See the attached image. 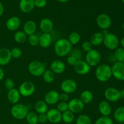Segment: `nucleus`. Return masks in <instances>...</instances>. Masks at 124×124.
Wrapping results in <instances>:
<instances>
[{"label": "nucleus", "mask_w": 124, "mask_h": 124, "mask_svg": "<svg viewBox=\"0 0 124 124\" xmlns=\"http://www.w3.org/2000/svg\"><path fill=\"white\" fill-rule=\"evenodd\" d=\"M72 49V45L65 38L57 40L54 45V52L57 56L64 57L70 54Z\"/></svg>", "instance_id": "1"}, {"label": "nucleus", "mask_w": 124, "mask_h": 124, "mask_svg": "<svg viewBox=\"0 0 124 124\" xmlns=\"http://www.w3.org/2000/svg\"><path fill=\"white\" fill-rule=\"evenodd\" d=\"M95 76L99 82H107L112 77L111 67L105 64L98 65L95 70Z\"/></svg>", "instance_id": "2"}, {"label": "nucleus", "mask_w": 124, "mask_h": 124, "mask_svg": "<svg viewBox=\"0 0 124 124\" xmlns=\"http://www.w3.org/2000/svg\"><path fill=\"white\" fill-rule=\"evenodd\" d=\"M28 113V107L21 103H18L13 105L10 110V113L12 117L18 120H23L25 119Z\"/></svg>", "instance_id": "3"}, {"label": "nucleus", "mask_w": 124, "mask_h": 124, "mask_svg": "<svg viewBox=\"0 0 124 124\" xmlns=\"http://www.w3.org/2000/svg\"><path fill=\"white\" fill-rule=\"evenodd\" d=\"M46 65L39 61H33L28 65V70L30 75L35 77H39L46 71Z\"/></svg>", "instance_id": "4"}, {"label": "nucleus", "mask_w": 124, "mask_h": 124, "mask_svg": "<svg viewBox=\"0 0 124 124\" xmlns=\"http://www.w3.org/2000/svg\"><path fill=\"white\" fill-rule=\"evenodd\" d=\"M85 62L92 67L99 65L101 61V54L100 52L95 49H92L90 52L86 53Z\"/></svg>", "instance_id": "5"}, {"label": "nucleus", "mask_w": 124, "mask_h": 124, "mask_svg": "<svg viewBox=\"0 0 124 124\" xmlns=\"http://www.w3.org/2000/svg\"><path fill=\"white\" fill-rule=\"evenodd\" d=\"M103 44L107 49L114 50L118 48L119 45V40L116 35L109 32L104 36Z\"/></svg>", "instance_id": "6"}, {"label": "nucleus", "mask_w": 124, "mask_h": 124, "mask_svg": "<svg viewBox=\"0 0 124 124\" xmlns=\"http://www.w3.org/2000/svg\"><path fill=\"white\" fill-rule=\"evenodd\" d=\"M36 90L35 84L32 82L29 81H26L21 84L19 87V93L21 96L25 98L31 96L34 94Z\"/></svg>", "instance_id": "7"}, {"label": "nucleus", "mask_w": 124, "mask_h": 124, "mask_svg": "<svg viewBox=\"0 0 124 124\" xmlns=\"http://www.w3.org/2000/svg\"><path fill=\"white\" fill-rule=\"evenodd\" d=\"M78 85L76 81L71 79H64L61 84V89L64 93L72 94L76 91Z\"/></svg>", "instance_id": "8"}, {"label": "nucleus", "mask_w": 124, "mask_h": 124, "mask_svg": "<svg viewBox=\"0 0 124 124\" xmlns=\"http://www.w3.org/2000/svg\"><path fill=\"white\" fill-rule=\"evenodd\" d=\"M69 110L74 114L81 113L84 109L85 104L79 98H73L68 102Z\"/></svg>", "instance_id": "9"}, {"label": "nucleus", "mask_w": 124, "mask_h": 124, "mask_svg": "<svg viewBox=\"0 0 124 124\" xmlns=\"http://www.w3.org/2000/svg\"><path fill=\"white\" fill-rule=\"evenodd\" d=\"M104 97L109 102H116L121 98L120 90L114 87H109L104 92Z\"/></svg>", "instance_id": "10"}, {"label": "nucleus", "mask_w": 124, "mask_h": 124, "mask_svg": "<svg viewBox=\"0 0 124 124\" xmlns=\"http://www.w3.org/2000/svg\"><path fill=\"white\" fill-rule=\"evenodd\" d=\"M97 25L102 30H108L112 24V21L109 15L105 13L99 15L96 18Z\"/></svg>", "instance_id": "11"}, {"label": "nucleus", "mask_w": 124, "mask_h": 124, "mask_svg": "<svg viewBox=\"0 0 124 124\" xmlns=\"http://www.w3.org/2000/svg\"><path fill=\"white\" fill-rule=\"evenodd\" d=\"M112 76L119 81H124V63L116 62L111 67Z\"/></svg>", "instance_id": "12"}, {"label": "nucleus", "mask_w": 124, "mask_h": 124, "mask_svg": "<svg viewBox=\"0 0 124 124\" xmlns=\"http://www.w3.org/2000/svg\"><path fill=\"white\" fill-rule=\"evenodd\" d=\"M75 73L79 75H87L91 70V67L87 64L85 61L82 59L78 61L73 66Z\"/></svg>", "instance_id": "13"}, {"label": "nucleus", "mask_w": 124, "mask_h": 124, "mask_svg": "<svg viewBox=\"0 0 124 124\" xmlns=\"http://www.w3.org/2000/svg\"><path fill=\"white\" fill-rule=\"evenodd\" d=\"M47 120L52 124H58L62 121V113L56 108H51L46 113Z\"/></svg>", "instance_id": "14"}, {"label": "nucleus", "mask_w": 124, "mask_h": 124, "mask_svg": "<svg viewBox=\"0 0 124 124\" xmlns=\"http://www.w3.org/2000/svg\"><path fill=\"white\" fill-rule=\"evenodd\" d=\"M50 70L55 75H61L65 72L66 66L65 63L61 60L56 59L52 61L50 64Z\"/></svg>", "instance_id": "15"}, {"label": "nucleus", "mask_w": 124, "mask_h": 124, "mask_svg": "<svg viewBox=\"0 0 124 124\" xmlns=\"http://www.w3.org/2000/svg\"><path fill=\"white\" fill-rule=\"evenodd\" d=\"M44 101L47 105H54L59 102V93L56 90H50L44 96Z\"/></svg>", "instance_id": "16"}, {"label": "nucleus", "mask_w": 124, "mask_h": 124, "mask_svg": "<svg viewBox=\"0 0 124 124\" xmlns=\"http://www.w3.org/2000/svg\"><path fill=\"white\" fill-rule=\"evenodd\" d=\"M12 59L10 50L6 47L0 48V66H4L9 64Z\"/></svg>", "instance_id": "17"}, {"label": "nucleus", "mask_w": 124, "mask_h": 124, "mask_svg": "<svg viewBox=\"0 0 124 124\" xmlns=\"http://www.w3.org/2000/svg\"><path fill=\"white\" fill-rule=\"evenodd\" d=\"M53 21L50 18H43L40 21L39 29L43 33H50L53 30Z\"/></svg>", "instance_id": "18"}, {"label": "nucleus", "mask_w": 124, "mask_h": 124, "mask_svg": "<svg viewBox=\"0 0 124 124\" xmlns=\"http://www.w3.org/2000/svg\"><path fill=\"white\" fill-rule=\"evenodd\" d=\"M35 7L34 0H20L19 1V9L23 13H30L34 9Z\"/></svg>", "instance_id": "19"}, {"label": "nucleus", "mask_w": 124, "mask_h": 124, "mask_svg": "<svg viewBox=\"0 0 124 124\" xmlns=\"http://www.w3.org/2000/svg\"><path fill=\"white\" fill-rule=\"evenodd\" d=\"M21 22L19 18L17 16H12L8 18L6 23L7 29L10 31H16L20 27Z\"/></svg>", "instance_id": "20"}, {"label": "nucleus", "mask_w": 124, "mask_h": 124, "mask_svg": "<svg viewBox=\"0 0 124 124\" xmlns=\"http://www.w3.org/2000/svg\"><path fill=\"white\" fill-rule=\"evenodd\" d=\"M98 110L102 116H109L111 113L112 108L109 102L107 101H102L99 104Z\"/></svg>", "instance_id": "21"}, {"label": "nucleus", "mask_w": 124, "mask_h": 124, "mask_svg": "<svg viewBox=\"0 0 124 124\" xmlns=\"http://www.w3.org/2000/svg\"><path fill=\"white\" fill-rule=\"evenodd\" d=\"M52 36L50 33H43L39 37V45L42 48H47L52 43Z\"/></svg>", "instance_id": "22"}, {"label": "nucleus", "mask_w": 124, "mask_h": 124, "mask_svg": "<svg viewBox=\"0 0 124 124\" xmlns=\"http://www.w3.org/2000/svg\"><path fill=\"white\" fill-rule=\"evenodd\" d=\"M37 29V25L33 20H29L25 23L23 26V31L27 36L35 33Z\"/></svg>", "instance_id": "23"}, {"label": "nucleus", "mask_w": 124, "mask_h": 124, "mask_svg": "<svg viewBox=\"0 0 124 124\" xmlns=\"http://www.w3.org/2000/svg\"><path fill=\"white\" fill-rule=\"evenodd\" d=\"M7 96L8 102L13 105H15V104L19 103L21 96L19 93V90L16 88H14L8 90Z\"/></svg>", "instance_id": "24"}, {"label": "nucleus", "mask_w": 124, "mask_h": 124, "mask_svg": "<svg viewBox=\"0 0 124 124\" xmlns=\"http://www.w3.org/2000/svg\"><path fill=\"white\" fill-rule=\"evenodd\" d=\"M34 108L37 113L39 114H46L48 110V105L47 103L42 100H39L36 102L34 105Z\"/></svg>", "instance_id": "25"}, {"label": "nucleus", "mask_w": 124, "mask_h": 124, "mask_svg": "<svg viewBox=\"0 0 124 124\" xmlns=\"http://www.w3.org/2000/svg\"><path fill=\"white\" fill-rule=\"evenodd\" d=\"M104 35L101 32H96L93 33L90 39V42L93 46H99L103 44Z\"/></svg>", "instance_id": "26"}, {"label": "nucleus", "mask_w": 124, "mask_h": 124, "mask_svg": "<svg viewBox=\"0 0 124 124\" xmlns=\"http://www.w3.org/2000/svg\"><path fill=\"white\" fill-rule=\"evenodd\" d=\"M79 99L84 104H88L92 102L93 99V94L91 91L85 90L81 92Z\"/></svg>", "instance_id": "27"}, {"label": "nucleus", "mask_w": 124, "mask_h": 124, "mask_svg": "<svg viewBox=\"0 0 124 124\" xmlns=\"http://www.w3.org/2000/svg\"><path fill=\"white\" fill-rule=\"evenodd\" d=\"M27 36L23 31H17L13 35L15 41L18 44H24L27 41Z\"/></svg>", "instance_id": "28"}, {"label": "nucleus", "mask_w": 124, "mask_h": 124, "mask_svg": "<svg viewBox=\"0 0 124 124\" xmlns=\"http://www.w3.org/2000/svg\"><path fill=\"white\" fill-rule=\"evenodd\" d=\"M115 119L119 123L124 122V107H119L116 109L113 114Z\"/></svg>", "instance_id": "29"}, {"label": "nucleus", "mask_w": 124, "mask_h": 124, "mask_svg": "<svg viewBox=\"0 0 124 124\" xmlns=\"http://www.w3.org/2000/svg\"><path fill=\"white\" fill-rule=\"evenodd\" d=\"M42 76L44 82L47 84L53 83L55 80V74L50 69L46 70Z\"/></svg>", "instance_id": "30"}, {"label": "nucleus", "mask_w": 124, "mask_h": 124, "mask_svg": "<svg viewBox=\"0 0 124 124\" xmlns=\"http://www.w3.org/2000/svg\"><path fill=\"white\" fill-rule=\"evenodd\" d=\"M75 120V114L70 111V110H67L65 112L62 113V121L65 124H71Z\"/></svg>", "instance_id": "31"}, {"label": "nucleus", "mask_w": 124, "mask_h": 124, "mask_svg": "<svg viewBox=\"0 0 124 124\" xmlns=\"http://www.w3.org/2000/svg\"><path fill=\"white\" fill-rule=\"evenodd\" d=\"M81 35L77 31H73L70 33L68 37V41L71 45H76L81 41Z\"/></svg>", "instance_id": "32"}, {"label": "nucleus", "mask_w": 124, "mask_h": 124, "mask_svg": "<svg viewBox=\"0 0 124 124\" xmlns=\"http://www.w3.org/2000/svg\"><path fill=\"white\" fill-rule=\"evenodd\" d=\"M27 122L29 124H38V115L33 111H29L25 117Z\"/></svg>", "instance_id": "33"}, {"label": "nucleus", "mask_w": 124, "mask_h": 124, "mask_svg": "<svg viewBox=\"0 0 124 124\" xmlns=\"http://www.w3.org/2000/svg\"><path fill=\"white\" fill-rule=\"evenodd\" d=\"M76 124H92V121L88 115H81L78 117Z\"/></svg>", "instance_id": "34"}, {"label": "nucleus", "mask_w": 124, "mask_h": 124, "mask_svg": "<svg viewBox=\"0 0 124 124\" xmlns=\"http://www.w3.org/2000/svg\"><path fill=\"white\" fill-rule=\"evenodd\" d=\"M115 58L117 62H124V48H117L115 50Z\"/></svg>", "instance_id": "35"}, {"label": "nucleus", "mask_w": 124, "mask_h": 124, "mask_svg": "<svg viewBox=\"0 0 124 124\" xmlns=\"http://www.w3.org/2000/svg\"><path fill=\"white\" fill-rule=\"evenodd\" d=\"M94 124H114L113 121L109 116H101L97 119Z\"/></svg>", "instance_id": "36"}, {"label": "nucleus", "mask_w": 124, "mask_h": 124, "mask_svg": "<svg viewBox=\"0 0 124 124\" xmlns=\"http://www.w3.org/2000/svg\"><path fill=\"white\" fill-rule=\"evenodd\" d=\"M70 55L72 56L74 58H76L77 61L81 60L83 56V54H82V52L81 50H80L78 48H72L71 52L70 53Z\"/></svg>", "instance_id": "37"}, {"label": "nucleus", "mask_w": 124, "mask_h": 124, "mask_svg": "<svg viewBox=\"0 0 124 124\" xmlns=\"http://www.w3.org/2000/svg\"><path fill=\"white\" fill-rule=\"evenodd\" d=\"M10 53L12 58L16 59L20 58L22 56V54H23V52H22L21 50L17 47L12 48L10 50Z\"/></svg>", "instance_id": "38"}, {"label": "nucleus", "mask_w": 124, "mask_h": 124, "mask_svg": "<svg viewBox=\"0 0 124 124\" xmlns=\"http://www.w3.org/2000/svg\"><path fill=\"white\" fill-rule=\"evenodd\" d=\"M27 41L29 44L33 47H35L39 45V37L35 34L29 36L27 38Z\"/></svg>", "instance_id": "39"}, {"label": "nucleus", "mask_w": 124, "mask_h": 124, "mask_svg": "<svg viewBox=\"0 0 124 124\" xmlns=\"http://www.w3.org/2000/svg\"><path fill=\"white\" fill-rule=\"evenodd\" d=\"M56 109L58 111H60L61 113L65 112V111L69 110V105H68V102H59L57 105Z\"/></svg>", "instance_id": "40"}, {"label": "nucleus", "mask_w": 124, "mask_h": 124, "mask_svg": "<svg viewBox=\"0 0 124 124\" xmlns=\"http://www.w3.org/2000/svg\"><path fill=\"white\" fill-rule=\"evenodd\" d=\"M81 47H82V50L84 52H86V53H87V52H90V51L92 50V49H93V45L91 44L90 41H84V42H82Z\"/></svg>", "instance_id": "41"}, {"label": "nucleus", "mask_w": 124, "mask_h": 124, "mask_svg": "<svg viewBox=\"0 0 124 124\" xmlns=\"http://www.w3.org/2000/svg\"><path fill=\"white\" fill-rule=\"evenodd\" d=\"M4 85L8 90H10L14 88L15 82L12 79L7 78L4 81Z\"/></svg>", "instance_id": "42"}, {"label": "nucleus", "mask_w": 124, "mask_h": 124, "mask_svg": "<svg viewBox=\"0 0 124 124\" xmlns=\"http://www.w3.org/2000/svg\"><path fill=\"white\" fill-rule=\"evenodd\" d=\"M35 6L38 8H43L47 5V0H34Z\"/></svg>", "instance_id": "43"}, {"label": "nucleus", "mask_w": 124, "mask_h": 124, "mask_svg": "<svg viewBox=\"0 0 124 124\" xmlns=\"http://www.w3.org/2000/svg\"><path fill=\"white\" fill-rule=\"evenodd\" d=\"M38 123L40 124H45L48 121L46 114H39L38 115Z\"/></svg>", "instance_id": "44"}, {"label": "nucleus", "mask_w": 124, "mask_h": 124, "mask_svg": "<svg viewBox=\"0 0 124 124\" xmlns=\"http://www.w3.org/2000/svg\"><path fill=\"white\" fill-rule=\"evenodd\" d=\"M66 61H67V63L69 65L74 66L78 61L76 60V58H75L73 56H72L69 54V56H68L67 58Z\"/></svg>", "instance_id": "45"}, {"label": "nucleus", "mask_w": 124, "mask_h": 124, "mask_svg": "<svg viewBox=\"0 0 124 124\" xmlns=\"http://www.w3.org/2000/svg\"><path fill=\"white\" fill-rule=\"evenodd\" d=\"M69 94L62 92V93L59 94V101L61 102H67L69 101Z\"/></svg>", "instance_id": "46"}, {"label": "nucleus", "mask_w": 124, "mask_h": 124, "mask_svg": "<svg viewBox=\"0 0 124 124\" xmlns=\"http://www.w3.org/2000/svg\"><path fill=\"white\" fill-rule=\"evenodd\" d=\"M4 77V71L3 69L0 67V81L3 79Z\"/></svg>", "instance_id": "47"}, {"label": "nucleus", "mask_w": 124, "mask_h": 124, "mask_svg": "<svg viewBox=\"0 0 124 124\" xmlns=\"http://www.w3.org/2000/svg\"><path fill=\"white\" fill-rule=\"evenodd\" d=\"M4 12V7L3 4L0 2V17L3 15Z\"/></svg>", "instance_id": "48"}, {"label": "nucleus", "mask_w": 124, "mask_h": 124, "mask_svg": "<svg viewBox=\"0 0 124 124\" xmlns=\"http://www.w3.org/2000/svg\"><path fill=\"white\" fill-rule=\"evenodd\" d=\"M119 43L121 44V46H122V47L124 48V36L122 38V39H121V41H120V42H119Z\"/></svg>", "instance_id": "49"}, {"label": "nucleus", "mask_w": 124, "mask_h": 124, "mask_svg": "<svg viewBox=\"0 0 124 124\" xmlns=\"http://www.w3.org/2000/svg\"><path fill=\"white\" fill-rule=\"evenodd\" d=\"M120 93H121V98H124V88L120 90Z\"/></svg>", "instance_id": "50"}, {"label": "nucleus", "mask_w": 124, "mask_h": 124, "mask_svg": "<svg viewBox=\"0 0 124 124\" xmlns=\"http://www.w3.org/2000/svg\"><path fill=\"white\" fill-rule=\"evenodd\" d=\"M57 1L59 2H61V3H65V2H68L69 0H57Z\"/></svg>", "instance_id": "51"}, {"label": "nucleus", "mask_w": 124, "mask_h": 124, "mask_svg": "<svg viewBox=\"0 0 124 124\" xmlns=\"http://www.w3.org/2000/svg\"><path fill=\"white\" fill-rule=\"evenodd\" d=\"M122 29H124V23H123V24H122Z\"/></svg>", "instance_id": "52"}, {"label": "nucleus", "mask_w": 124, "mask_h": 124, "mask_svg": "<svg viewBox=\"0 0 124 124\" xmlns=\"http://www.w3.org/2000/svg\"><path fill=\"white\" fill-rule=\"evenodd\" d=\"M122 2H123L124 3V0H122Z\"/></svg>", "instance_id": "53"}, {"label": "nucleus", "mask_w": 124, "mask_h": 124, "mask_svg": "<svg viewBox=\"0 0 124 124\" xmlns=\"http://www.w3.org/2000/svg\"></svg>", "instance_id": "54"}, {"label": "nucleus", "mask_w": 124, "mask_h": 124, "mask_svg": "<svg viewBox=\"0 0 124 124\" xmlns=\"http://www.w3.org/2000/svg\"></svg>", "instance_id": "55"}]
</instances>
